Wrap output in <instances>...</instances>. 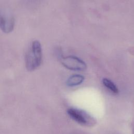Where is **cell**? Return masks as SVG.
Here are the masks:
<instances>
[{
  "label": "cell",
  "instance_id": "6",
  "mask_svg": "<svg viewBox=\"0 0 134 134\" xmlns=\"http://www.w3.org/2000/svg\"><path fill=\"white\" fill-rule=\"evenodd\" d=\"M103 83L104 85L108 88L110 91L113 92L114 93H118V90L116 85L110 80L105 78L103 80Z\"/></svg>",
  "mask_w": 134,
  "mask_h": 134
},
{
  "label": "cell",
  "instance_id": "2",
  "mask_svg": "<svg viewBox=\"0 0 134 134\" xmlns=\"http://www.w3.org/2000/svg\"><path fill=\"white\" fill-rule=\"evenodd\" d=\"M15 26V19L7 9L0 8V29L4 33L11 32Z\"/></svg>",
  "mask_w": 134,
  "mask_h": 134
},
{
  "label": "cell",
  "instance_id": "1",
  "mask_svg": "<svg viewBox=\"0 0 134 134\" xmlns=\"http://www.w3.org/2000/svg\"><path fill=\"white\" fill-rule=\"evenodd\" d=\"M42 58V48L38 40L32 41L25 57L26 68L28 71H33L41 64Z\"/></svg>",
  "mask_w": 134,
  "mask_h": 134
},
{
  "label": "cell",
  "instance_id": "4",
  "mask_svg": "<svg viewBox=\"0 0 134 134\" xmlns=\"http://www.w3.org/2000/svg\"><path fill=\"white\" fill-rule=\"evenodd\" d=\"M63 65L69 70L73 71H83L86 69V63L75 56H68L61 59Z\"/></svg>",
  "mask_w": 134,
  "mask_h": 134
},
{
  "label": "cell",
  "instance_id": "3",
  "mask_svg": "<svg viewBox=\"0 0 134 134\" xmlns=\"http://www.w3.org/2000/svg\"><path fill=\"white\" fill-rule=\"evenodd\" d=\"M68 115L76 122L86 125H93L94 119L85 111L75 108H69L68 110Z\"/></svg>",
  "mask_w": 134,
  "mask_h": 134
},
{
  "label": "cell",
  "instance_id": "5",
  "mask_svg": "<svg viewBox=\"0 0 134 134\" xmlns=\"http://www.w3.org/2000/svg\"><path fill=\"white\" fill-rule=\"evenodd\" d=\"M84 80V77L80 74H75L70 76L67 80L66 84L69 86H74L81 84Z\"/></svg>",
  "mask_w": 134,
  "mask_h": 134
}]
</instances>
